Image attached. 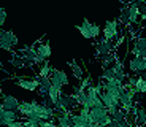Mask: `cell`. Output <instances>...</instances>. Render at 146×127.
Wrapping results in <instances>:
<instances>
[{
    "instance_id": "cell-36",
    "label": "cell",
    "mask_w": 146,
    "mask_h": 127,
    "mask_svg": "<svg viewBox=\"0 0 146 127\" xmlns=\"http://www.w3.org/2000/svg\"><path fill=\"white\" fill-rule=\"evenodd\" d=\"M0 10H2V7H0Z\"/></svg>"
},
{
    "instance_id": "cell-21",
    "label": "cell",
    "mask_w": 146,
    "mask_h": 127,
    "mask_svg": "<svg viewBox=\"0 0 146 127\" xmlns=\"http://www.w3.org/2000/svg\"><path fill=\"white\" fill-rule=\"evenodd\" d=\"M137 127H146V106H137Z\"/></svg>"
},
{
    "instance_id": "cell-33",
    "label": "cell",
    "mask_w": 146,
    "mask_h": 127,
    "mask_svg": "<svg viewBox=\"0 0 146 127\" xmlns=\"http://www.w3.org/2000/svg\"><path fill=\"white\" fill-rule=\"evenodd\" d=\"M2 111H5V106H3V103L0 102V113H2Z\"/></svg>"
},
{
    "instance_id": "cell-3",
    "label": "cell",
    "mask_w": 146,
    "mask_h": 127,
    "mask_svg": "<svg viewBox=\"0 0 146 127\" xmlns=\"http://www.w3.org/2000/svg\"><path fill=\"white\" fill-rule=\"evenodd\" d=\"M89 121L92 124H97V126H108L111 122V116L108 114V110L103 106V108H92L89 113Z\"/></svg>"
},
{
    "instance_id": "cell-20",
    "label": "cell",
    "mask_w": 146,
    "mask_h": 127,
    "mask_svg": "<svg viewBox=\"0 0 146 127\" xmlns=\"http://www.w3.org/2000/svg\"><path fill=\"white\" fill-rule=\"evenodd\" d=\"M18 113H19V119L30 116L33 113V103L32 102H21V105L18 108Z\"/></svg>"
},
{
    "instance_id": "cell-27",
    "label": "cell",
    "mask_w": 146,
    "mask_h": 127,
    "mask_svg": "<svg viewBox=\"0 0 146 127\" xmlns=\"http://www.w3.org/2000/svg\"><path fill=\"white\" fill-rule=\"evenodd\" d=\"M137 7H138V11H140V19L145 21L146 19V0H140V2H137Z\"/></svg>"
},
{
    "instance_id": "cell-29",
    "label": "cell",
    "mask_w": 146,
    "mask_h": 127,
    "mask_svg": "<svg viewBox=\"0 0 146 127\" xmlns=\"http://www.w3.org/2000/svg\"><path fill=\"white\" fill-rule=\"evenodd\" d=\"M24 127H40V124H36L35 121H29V119H26V121H24Z\"/></svg>"
},
{
    "instance_id": "cell-31",
    "label": "cell",
    "mask_w": 146,
    "mask_h": 127,
    "mask_svg": "<svg viewBox=\"0 0 146 127\" xmlns=\"http://www.w3.org/2000/svg\"><path fill=\"white\" fill-rule=\"evenodd\" d=\"M122 3H125V5H133V3H137V2H140V0H121Z\"/></svg>"
},
{
    "instance_id": "cell-7",
    "label": "cell",
    "mask_w": 146,
    "mask_h": 127,
    "mask_svg": "<svg viewBox=\"0 0 146 127\" xmlns=\"http://www.w3.org/2000/svg\"><path fill=\"white\" fill-rule=\"evenodd\" d=\"M119 33V21L117 19H111V21L105 22V27H103V38L108 41H113L114 38Z\"/></svg>"
},
{
    "instance_id": "cell-4",
    "label": "cell",
    "mask_w": 146,
    "mask_h": 127,
    "mask_svg": "<svg viewBox=\"0 0 146 127\" xmlns=\"http://www.w3.org/2000/svg\"><path fill=\"white\" fill-rule=\"evenodd\" d=\"M18 45V37L11 30H0V48L3 51H13L15 46Z\"/></svg>"
},
{
    "instance_id": "cell-14",
    "label": "cell",
    "mask_w": 146,
    "mask_h": 127,
    "mask_svg": "<svg viewBox=\"0 0 146 127\" xmlns=\"http://www.w3.org/2000/svg\"><path fill=\"white\" fill-rule=\"evenodd\" d=\"M15 121H19V113L18 111H5L0 113V126H5L8 127L11 122H15Z\"/></svg>"
},
{
    "instance_id": "cell-22",
    "label": "cell",
    "mask_w": 146,
    "mask_h": 127,
    "mask_svg": "<svg viewBox=\"0 0 146 127\" xmlns=\"http://www.w3.org/2000/svg\"><path fill=\"white\" fill-rule=\"evenodd\" d=\"M116 80V73H114L113 67H106L102 70V81H111Z\"/></svg>"
},
{
    "instance_id": "cell-10",
    "label": "cell",
    "mask_w": 146,
    "mask_h": 127,
    "mask_svg": "<svg viewBox=\"0 0 146 127\" xmlns=\"http://www.w3.org/2000/svg\"><path fill=\"white\" fill-rule=\"evenodd\" d=\"M129 70L133 75H140V73L146 72V59L140 57V56H133L129 61Z\"/></svg>"
},
{
    "instance_id": "cell-11",
    "label": "cell",
    "mask_w": 146,
    "mask_h": 127,
    "mask_svg": "<svg viewBox=\"0 0 146 127\" xmlns=\"http://www.w3.org/2000/svg\"><path fill=\"white\" fill-rule=\"evenodd\" d=\"M11 80H15L18 86H21L22 89H26V91H30V92L38 91V87H40L38 81L35 80V76H33V78H11Z\"/></svg>"
},
{
    "instance_id": "cell-24",
    "label": "cell",
    "mask_w": 146,
    "mask_h": 127,
    "mask_svg": "<svg viewBox=\"0 0 146 127\" xmlns=\"http://www.w3.org/2000/svg\"><path fill=\"white\" fill-rule=\"evenodd\" d=\"M11 64H13L16 68H24V67H27L26 65V61H24L22 56L18 54V53H15V56H13V59H11Z\"/></svg>"
},
{
    "instance_id": "cell-13",
    "label": "cell",
    "mask_w": 146,
    "mask_h": 127,
    "mask_svg": "<svg viewBox=\"0 0 146 127\" xmlns=\"http://www.w3.org/2000/svg\"><path fill=\"white\" fill-rule=\"evenodd\" d=\"M35 49H36V54L40 56L41 59H44V61L48 62V59L51 57L52 51H51V45H49V41H38V43H35Z\"/></svg>"
},
{
    "instance_id": "cell-12",
    "label": "cell",
    "mask_w": 146,
    "mask_h": 127,
    "mask_svg": "<svg viewBox=\"0 0 146 127\" xmlns=\"http://www.w3.org/2000/svg\"><path fill=\"white\" fill-rule=\"evenodd\" d=\"M100 98H102L103 105H105V108L108 110H114V108H121V103H119V98L113 97L111 94H108L106 91H102V94H100Z\"/></svg>"
},
{
    "instance_id": "cell-17",
    "label": "cell",
    "mask_w": 146,
    "mask_h": 127,
    "mask_svg": "<svg viewBox=\"0 0 146 127\" xmlns=\"http://www.w3.org/2000/svg\"><path fill=\"white\" fill-rule=\"evenodd\" d=\"M146 49V38L145 37H137L135 41H133V45H132L130 48V53L133 56H141V53Z\"/></svg>"
},
{
    "instance_id": "cell-5",
    "label": "cell",
    "mask_w": 146,
    "mask_h": 127,
    "mask_svg": "<svg viewBox=\"0 0 146 127\" xmlns=\"http://www.w3.org/2000/svg\"><path fill=\"white\" fill-rule=\"evenodd\" d=\"M114 54V45L113 41H108L105 38H100L97 43H95V57H99L100 61L105 59L106 56Z\"/></svg>"
},
{
    "instance_id": "cell-35",
    "label": "cell",
    "mask_w": 146,
    "mask_h": 127,
    "mask_svg": "<svg viewBox=\"0 0 146 127\" xmlns=\"http://www.w3.org/2000/svg\"><path fill=\"white\" fill-rule=\"evenodd\" d=\"M95 127H105V126H97V124H95Z\"/></svg>"
},
{
    "instance_id": "cell-30",
    "label": "cell",
    "mask_w": 146,
    "mask_h": 127,
    "mask_svg": "<svg viewBox=\"0 0 146 127\" xmlns=\"http://www.w3.org/2000/svg\"><path fill=\"white\" fill-rule=\"evenodd\" d=\"M8 127H24V121H21V119H19V121H15V122H11Z\"/></svg>"
},
{
    "instance_id": "cell-8",
    "label": "cell",
    "mask_w": 146,
    "mask_h": 127,
    "mask_svg": "<svg viewBox=\"0 0 146 127\" xmlns=\"http://www.w3.org/2000/svg\"><path fill=\"white\" fill-rule=\"evenodd\" d=\"M21 53H18V54L22 56V59L26 61V65L27 67H35V62H36V57H38V54H36V49H35V45H30V46H24L22 49H19Z\"/></svg>"
},
{
    "instance_id": "cell-19",
    "label": "cell",
    "mask_w": 146,
    "mask_h": 127,
    "mask_svg": "<svg viewBox=\"0 0 146 127\" xmlns=\"http://www.w3.org/2000/svg\"><path fill=\"white\" fill-rule=\"evenodd\" d=\"M35 80L38 81V84H40V87H38V92H40V94L44 97V95L48 94V91L51 89V86H52L51 80H49V78H41V76H38V75H35Z\"/></svg>"
},
{
    "instance_id": "cell-18",
    "label": "cell",
    "mask_w": 146,
    "mask_h": 127,
    "mask_svg": "<svg viewBox=\"0 0 146 127\" xmlns=\"http://www.w3.org/2000/svg\"><path fill=\"white\" fill-rule=\"evenodd\" d=\"M127 13H129V22H130V25H137V24H138V21H140V11H138L137 3L127 5Z\"/></svg>"
},
{
    "instance_id": "cell-16",
    "label": "cell",
    "mask_w": 146,
    "mask_h": 127,
    "mask_svg": "<svg viewBox=\"0 0 146 127\" xmlns=\"http://www.w3.org/2000/svg\"><path fill=\"white\" fill-rule=\"evenodd\" d=\"M2 103H3L5 110H8V111H18L19 105H21V102L15 95H3L2 97Z\"/></svg>"
},
{
    "instance_id": "cell-1",
    "label": "cell",
    "mask_w": 146,
    "mask_h": 127,
    "mask_svg": "<svg viewBox=\"0 0 146 127\" xmlns=\"http://www.w3.org/2000/svg\"><path fill=\"white\" fill-rule=\"evenodd\" d=\"M80 108L76 103V98L73 97L72 94H62L59 97L57 103L54 105L56 111H65V113H73Z\"/></svg>"
},
{
    "instance_id": "cell-6",
    "label": "cell",
    "mask_w": 146,
    "mask_h": 127,
    "mask_svg": "<svg viewBox=\"0 0 146 127\" xmlns=\"http://www.w3.org/2000/svg\"><path fill=\"white\" fill-rule=\"evenodd\" d=\"M102 83H103V91H106L108 94H111L116 98H121V95H122V92H124V89H125V84H121L119 81H116V80L102 81Z\"/></svg>"
},
{
    "instance_id": "cell-2",
    "label": "cell",
    "mask_w": 146,
    "mask_h": 127,
    "mask_svg": "<svg viewBox=\"0 0 146 127\" xmlns=\"http://www.w3.org/2000/svg\"><path fill=\"white\" fill-rule=\"evenodd\" d=\"M76 29L80 30V33L84 38H89V40H97L100 37V27L94 22H91L89 19H84L81 25H76Z\"/></svg>"
},
{
    "instance_id": "cell-34",
    "label": "cell",
    "mask_w": 146,
    "mask_h": 127,
    "mask_svg": "<svg viewBox=\"0 0 146 127\" xmlns=\"http://www.w3.org/2000/svg\"><path fill=\"white\" fill-rule=\"evenodd\" d=\"M143 105H145V106H146V100H143Z\"/></svg>"
},
{
    "instance_id": "cell-25",
    "label": "cell",
    "mask_w": 146,
    "mask_h": 127,
    "mask_svg": "<svg viewBox=\"0 0 146 127\" xmlns=\"http://www.w3.org/2000/svg\"><path fill=\"white\" fill-rule=\"evenodd\" d=\"M138 76V75H137ZM135 91L137 94H146V80L138 76V80H137V84H135Z\"/></svg>"
},
{
    "instance_id": "cell-23",
    "label": "cell",
    "mask_w": 146,
    "mask_h": 127,
    "mask_svg": "<svg viewBox=\"0 0 146 127\" xmlns=\"http://www.w3.org/2000/svg\"><path fill=\"white\" fill-rule=\"evenodd\" d=\"M51 70H52L51 64H49V62H46V64H43V65L38 68V73H36V75L41 76V78H49V75H51Z\"/></svg>"
},
{
    "instance_id": "cell-28",
    "label": "cell",
    "mask_w": 146,
    "mask_h": 127,
    "mask_svg": "<svg viewBox=\"0 0 146 127\" xmlns=\"http://www.w3.org/2000/svg\"><path fill=\"white\" fill-rule=\"evenodd\" d=\"M40 127H59V126L56 122V119H49V121H43Z\"/></svg>"
},
{
    "instance_id": "cell-9",
    "label": "cell",
    "mask_w": 146,
    "mask_h": 127,
    "mask_svg": "<svg viewBox=\"0 0 146 127\" xmlns=\"http://www.w3.org/2000/svg\"><path fill=\"white\" fill-rule=\"evenodd\" d=\"M49 80L54 86H59V87H64L68 84V76L64 70H59V68H54L52 67L51 70V75H49Z\"/></svg>"
},
{
    "instance_id": "cell-26",
    "label": "cell",
    "mask_w": 146,
    "mask_h": 127,
    "mask_svg": "<svg viewBox=\"0 0 146 127\" xmlns=\"http://www.w3.org/2000/svg\"><path fill=\"white\" fill-rule=\"evenodd\" d=\"M68 65L72 67L73 76H75V78H76V80H83V68H81V67L78 65L76 62H70Z\"/></svg>"
},
{
    "instance_id": "cell-15",
    "label": "cell",
    "mask_w": 146,
    "mask_h": 127,
    "mask_svg": "<svg viewBox=\"0 0 146 127\" xmlns=\"http://www.w3.org/2000/svg\"><path fill=\"white\" fill-rule=\"evenodd\" d=\"M56 122H57V126H59V127H73L72 113L56 111Z\"/></svg>"
},
{
    "instance_id": "cell-32",
    "label": "cell",
    "mask_w": 146,
    "mask_h": 127,
    "mask_svg": "<svg viewBox=\"0 0 146 127\" xmlns=\"http://www.w3.org/2000/svg\"><path fill=\"white\" fill-rule=\"evenodd\" d=\"M3 92H2V78H0V98H2V97H3Z\"/></svg>"
}]
</instances>
